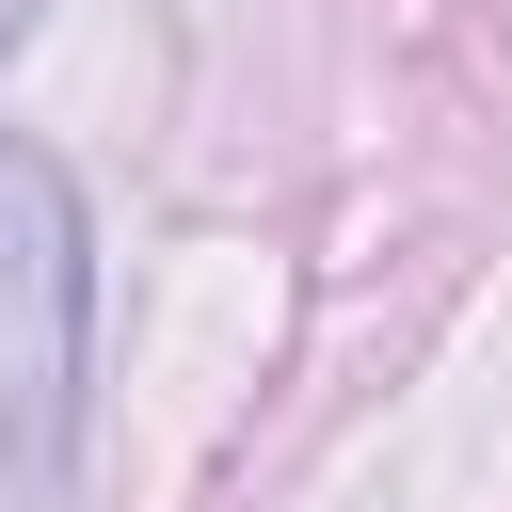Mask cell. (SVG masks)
<instances>
[{"mask_svg": "<svg viewBox=\"0 0 512 512\" xmlns=\"http://www.w3.org/2000/svg\"><path fill=\"white\" fill-rule=\"evenodd\" d=\"M80 320H96V240L48 144L0 128V512H64L80 448Z\"/></svg>", "mask_w": 512, "mask_h": 512, "instance_id": "6da1fadb", "label": "cell"}]
</instances>
